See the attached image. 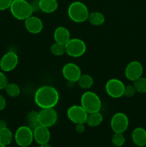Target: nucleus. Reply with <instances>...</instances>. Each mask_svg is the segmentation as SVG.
<instances>
[{"mask_svg": "<svg viewBox=\"0 0 146 147\" xmlns=\"http://www.w3.org/2000/svg\"><path fill=\"white\" fill-rule=\"evenodd\" d=\"M124 83L117 78H111L105 84V91L110 97L113 98H119L124 96Z\"/></svg>", "mask_w": 146, "mask_h": 147, "instance_id": "9", "label": "nucleus"}, {"mask_svg": "<svg viewBox=\"0 0 146 147\" xmlns=\"http://www.w3.org/2000/svg\"><path fill=\"white\" fill-rule=\"evenodd\" d=\"M80 105L88 113L100 111L102 101L98 95L92 91H86L82 95Z\"/></svg>", "mask_w": 146, "mask_h": 147, "instance_id": "4", "label": "nucleus"}, {"mask_svg": "<svg viewBox=\"0 0 146 147\" xmlns=\"http://www.w3.org/2000/svg\"><path fill=\"white\" fill-rule=\"evenodd\" d=\"M136 91L140 93H146V78L140 77L133 82Z\"/></svg>", "mask_w": 146, "mask_h": 147, "instance_id": "26", "label": "nucleus"}, {"mask_svg": "<svg viewBox=\"0 0 146 147\" xmlns=\"http://www.w3.org/2000/svg\"><path fill=\"white\" fill-rule=\"evenodd\" d=\"M25 29L31 34H39L43 30V22L36 16H30L24 20Z\"/></svg>", "mask_w": 146, "mask_h": 147, "instance_id": "14", "label": "nucleus"}, {"mask_svg": "<svg viewBox=\"0 0 146 147\" xmlns=\"http://www.w3.org/2000/svg\"><path fill=\"white\" fill-rule=\"evenodd\" d=\"M132 140L137 146H146V129L142 127H137L132 132Z\"/></svg>", "mask_w": 146, "mask_h": 147, "instance_id": "17", "label": "nucleus"}, {"mask_svg": "<svg viewBox=\"0 0 146 147\" xmlns=\"http://www.w3.org/2000/svg\"><path fill=\"white\" fill-rule=\"evenodd\" d=\"M4 90H5L6 93L11 98H16L19 96L20 92H21L19 86L17 83H8V84L4 88Z\"/></svg>", "mask_w": 146, "mask_h": 147, "instance_id": "23", "label": "nucleus"}, {"mask_svg": "<svg viewBox=\"0 0 146 147\" xmlns=\"http://www.w3.org/2000/svg\"><path fill=\"white\" fill-rule=\"evenodd\" d=\"M66 54L72 57H80L85 53L87 45L84 41L79 38H71L65 44Z\"/></svg>", "mask_w": 146, "mask_h": 147, "instance_id": "6", "label": "nucleus"}, {"mask_svg": "<svg viewBox=\"0 0 146 147\" xmlns=\"http://www.w3.org/2000/svg\"><path fill=\"white\" fill-rule=\"evenodd\" d=\"M136 92L137 91H136V89L135 88L134 85L125 86V87L124 96L127 98H132L135 95Z\"/></svg>", "mask_w": 146, "mask_h": 147, "instance_id": "28", "label": "nucleus"}, {"mask_svg": "<svg viewBox=\"0 0 146 147\" xmlns=\"http://www.w3.org/2000/svg\"><path fill=\"white\" fill-rule=\"evenodd\" d=\"M38 8L42 12L50 14L57 9L58 2L57 0H39Z\"/></svg>", "mask_w": 146, "mask_h": 147, "instance_id": "18", "label": "nucleus"}, {"mask_svg": "<svg viewBox=\"0 0 146 147\" xmlns=\"http://www.w3.org/2000/svg\"><path fill=\"white\" fill-rule=\"evenodd\" d=\"M103 121V116L100 111L90 113L87 114L85 124L91 127H96L102 123Z\"/></svg>", "mask_w": 146, "mask_h": 147, "instance_id": "19", "label": "nucleus"}, {"mask_svg": "<svg viewBox=\"0 0 146 147\" xmlns=\"http://www.w3.org/2000/svg\"><path fill=\"white\" fill-rule=\"evenodd\" d=\"M125 142V138L123 135V133H115L112 137V143L114 146L117 147L123 146Z\"/></svg>", "mask_w": 146, "mask_h": 147, "instance_id": "27", "label": "nucleus"}, {"mask_svg": "<svg viewBox=\"0 0 146 147\" xmlns=\"http://www.w3.org/2000/svg\"><path fill=\"white\" fill-rule=\"evenodd\" d=\"M77 83L81 88L89 89L94 84V79L89 74H82Z\"/></svg>", "mask_w": 146, "mask_h": 147, "instance_id": "22", "label": "nucleus"}, {"mask_svg": "<svg viewBox=\"0 0 146 147\" xmlns=\"http://www.w3.org/2000/svg\"><path fill=\"white\" fill-rule=\"evenodd\" d=\"M0 147H6L5 145H4L3 144H1V142H0Z\"/></svg>", "mask_w": 146, "mask_h": 147, "instance_id": "34", "label": "nucleus"}, {"mask_svg": "<svg viewBox=\"0 0 146 147\" xmlns=\"http://www.w3.org/2000/svg\"><path fill=\"white\" fill-rule=\"evenodd\" d=\"M64 78L70 82H77L82 76V70L77 64L68 63L64 65L62 70Z\"/></svg>", "mask_w": 146, "mask_h": 147, "instance_id": "13", "label": "nucleus"}, {"mask_svg": "<svg viewBox=\"0 0 146 147\" xmlns=\"http://www.w3.org/2000/svg\"><path fill=\"white\" fill-rule=\"evenodd\" d=\"M60 100V94L57 89L51 86H42L34 94V102L40 109L54 108Z\"/></svg>", "mask_w": 146, "mask_h": 147, "instance_id": "1", "label": "nucleus"}, {"mask_svg": "<svg viewBox=\"0 0 146 147\" xmlns=\"http://www.w3.org/2000/svg\"><path fill=\"white\" fill-rule=\"evenodd\" d=\"M28 147H30V146H28Z\"/></svg>", "mask_w": 146, "mask_h": 147, "instance_id": "36", "label": "nucleus"}, {"mask_svg": "<svg viewBox=\"0 0 146 147\" xmlns=\"http://www.w3.org/2000/svg\"><path fill=\"white\" fill-rule=\"evenodd\" d=\"M67 14L72 21L82 23L87 20L90 12L86 4L80 1H74L70 4Z\"/></svg>", "mask_w": 146, "mask_h": 147, "instance_id": "3", "label": "nucleus"}, {"mask_svg": "<svg viewBox=\"0 0 146 147\" xmlns=\"http://www.w3.org/2000/svg\"><path fill=\"white\" fill-rule=\"evenodd\" d=\"M33 135H34V140L38 144L49 143L51 137L49 128L42 125H38L33 130Z\"/></svg>", "mask_w": 146, "mask_h": 147, "instance_id": "15", "label": "nucleus"}, {"mask_svg": "<svg viewBox=\"0 0 146 147\" xmlns=\"http://www.w3.org/2000/svg\"><path fill=\"white\" fill-rule=\"evenodd\" d=\"M50 52L54 56H62L66 53L65 45L54 42L50 47Z\"/></svg>", "mask_w": 146, "mask_h": 147, "instance_id": "25", "label": "nucleus"}, {"mask_svg": "<svg viewBox=\"0 0 146 147\" xmlns=\"http://www.w3.org/2000/svg\"><path fill=\"white\" fill-rule=\"evenodd\" d=\"M13 134L7 126L0 128V142L5 146L10 144L12 141Z\"/></svg>", "mask_w": 146, "mask_h": 147, "instance_id": "21", "label": "nucleus"}, {"mask_svg": "<svg viewBox=\"0 0 146 147\" xmlns=\"http://www.w3.org/2000/svg\"><path fill=\"white\" fill-rule=\"evenodd\" d=\"M7 106V100L4 96L0 94V111L4 110Z\"/></svg>", "mask_w": 146, "mask_h": 147, "instance_id": "32", "label": "nucleus"}, {"mask_svg": "<svg viewBox=\"0 0 146 147\" xmlns=\"http://www.w3.org/2000/svg\"><path fill=\"white\" fill-rule=\"evenodd\" d=\"M27 120L29 126L32 130H34L39 124V112L36 111H31L27 115Z\"/></svg>", "mask_w": 146, "mask_h": 147, "instance_id": "24", "label": "nucleus"}, {"mask_svg": "<svg viewBox=\"0 0 146 147\" xmlns=\"http://www.w3.org/2000/svg\"><path fill=\"white\" fill-rule=\"evenodd\" d=\"M19 63V57L16 53L9 51L0 60V68L3 72H10L17 67Z\"/></svg>", "mask_w": 146, "mask_h": 147, "instance_id": "11", "label": "nucleus"}, {"mask_svg": "<svg viewBox=\"0 0 146 147\" xmlns=\"http://www.w3.org/2000/svg\"><path fill=\"white\" fill-rule=\"evenodd\" d=\"M14 140L18 146L28 147L34 140L33 130L28 126H21L16 130L14 135Z\"/></svg>", "mask_w": 146, "mask_h": 147, "instance_id": "5", "label": "nucleus"}, {"mask_svg": "<svg viewBox=\"0 0 146 147\" xmlns=\"http://www.w3.org/2000/svg\"><path fill=\"white\" fill-rule=\"evenodd\" d=\"M129 126V119L123 112L115 113L110 120V127L114 133H124Z\"/></svg>", "mask_w": 146, "mask_h": 147, "instance_id": "7", "label": "nucleus"}, {"mask_svg": "<svg viewBox=\"0 0 146 147\" xmlns=\"http://www.w3.org/2000/svg\"><path fill=\"white\" fill-rule=\"evenodd\" d=\"M143 73V66L140 62L133 60L129 63L125 69V76L127 80L134 82L142 77Z\"/></svg>", "mask_w": 146, "mask_h": 147, "instance_id": "12", "label": "nucleus"}, {"mask_svg": "<svg viewBox=\"0 0 146 147\" xmlns=\"http://www.w3.org/2000/svg\"><path fill=\"white\" fill-rule=\"evenodd\" d=\"M8 83V78L5 73L3 71H0V90H3L5 88Z\"/></svg>", "mask_w": 146, "mask_h": 147, "instance_id": "29", "label": "nucleus"}, {"mask_svg": "<svg viewBox=\"0 0 146 147\" xmlns=\"http://www.w3.org/2000/svg\"><path fill=\"white\" fill-rule=\"evenodd\" d=\"M38 147H52V146L49 144L48 143H47V144H40V146Z\"/></svg>", "mask_w": 146, "mask_h": 147, "instance_id": "33", "label": "nucleus"}, {"mask_svg": "<svg viewBox=\"0 0 146 147\" xmlns=\"http://www.w3.org/2000/svg\"><path fill=\"white\" fill-rule=\"evenodd\" d=\"M58 114L54 108L41 109L39 111V124L46 127H52L57 123Z\"/></svg>", "mask_w": 146, "mask_h": 147, "instance_id": "8", "label": "nucleus"}, {"mask_svg": "<svg viewBox=\"0 0 146 147\" xmlns=\"http://www.w3.org/2000/svg\"><path fill=\"white\" fill-rule=\"evenodd\" d=\"M13 0H0V11H4L10 8Z\"/></svg>", "mask_w": 146, "mask_h": 147, "instance_id": "30", "label": "nucleus"}, {"mask_svg": "<svg viewBox=\"0 0 146 147\" xmlns=\"http://www.w3.org/2000/svg\"><path fill=\"white\" fill-rule=\"evenodd\" d=\"M140 147H146L145 146H140Z\"/></svg>", "mask_w": 146, "mask_h": 147, "instance_id": "35", "label": "nucleus"}, {"mask_svg": "<svg viewBox=\"0 0 146 147\" xmlns=\"http://www.w3.org/2000/svg\"><path fill=\"white\" fill-rule=\"evenodd\" d=\"M9 9L11 15L19 20H25L34 12L32 5L27 0H13Z\"/></svg>", "mask_w": 146, "mask_h": 147, "instance_id": "2", "label": "nucleus"}, {"mask_svg": "<svg viewBox=\"0 0 146 147\" xmlns=\"http://www.w3.org/2000/svg\"><path fill=\"white\" fill-rule=\"evenodd\" d=\"M87 113L81 105H73L70 106L67 111V116L70 121L74 124L85 123L87 117Z\"/></svg>", "mask_w": 146, "mask_h": 147, "instance_id": "10", "label": "nucleus"}, {"mask_svg": "<svg viewBox=\"0 0 146 147\" xmlns=\"http://www.w3.org/2000/svg\"><path fill=\"white\" fill-rule=\"evenodd\" d=\"M87 20L92 25L100 26L104 22L105 17H104V14L100 11H92L89 14Z\"/></svg>", "mask_w": 146, "mask_h": 147, "instance_id": "20", "label": "nucleus"}, {"mask_svg": "<svg viewBox=\"0 0 146 147\" xmlns=\"http://www.w3.org/2000/svg\"><path fill=\"white\" fill-rule=\"evenodd\" d=\"M53 37L56 42L65 45L71 39V34L68 29L63 26H60L55 29Z\"/></svg>", "mask_w": 146, "mask_h": 147, "instance_id": "16", "label": "nucleus"}, {"mask_svg": "<svg viewBox=\"0 0 146 147\" xmlns=\"http://www.w3.org/2000/svg\"><path fill=\"white\" fill-rule=\"evenodd\" d=\"M85 123H77L75 124V131L78 134H82L85 131Z\"/></svg>", "mask_w": 146, "mask_h": 147, "instance_id": "31", "label": "nucleus"}]
</instances>
